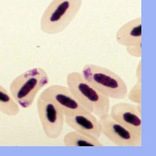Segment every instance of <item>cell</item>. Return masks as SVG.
<instances>
[{
    "instance_id": "cell-4",
    "label": "cell",
    "mask_w": 156,
    "mask_h": 156,
    "mask_svg": "<svg viewBox=\"0 0 156 156\" xmlns=\"http://www.w3.org/2000/svg\"><path fill=\"white\" fill-rule=\"evenodd\" d=\"M66 83L72 94L89 112L99 118L108 114L109 98L90 85L84 79L81 73H69L66 76Z\"/></svg>"
},
{
    "instance_id": "cell-9",
    "label": "cell",
    "mask_w": 156,
    "mask_h": 156,
    "mask_svg": "<svg viewBox=\"0 0 156 156\" xmlns=\"http://www.w3.org/2000/svg\"><path fill=\"white\" fill-rule=\"evenodd\" d=\"M64 116L67 126L75 131L94 139L98 140L101 136L99 120L93 113H70L64 114Z\"/></svg>"
},
{
    "instance_id": "cell-10",
    "label": "cell",
    "mask_w": 156,
    "mask_h": 156,
    "mask_svg": "<svg viewBox=\"0 0 156 156\" xmlns=\"http://www.w3.org/2000/svg\"><path fill=\"white\" fill-rule=\"evenodd\" d=\"M117 41L125 46L141 43V18L140 16L129 21L121 26L116 34Z\"/></svg>"
},
{
    "instance_id": "cell-2",
    "label": "cell",
    "mask_w": 156,
    "mask_h": 156,
    "mask_svg": "<svg viewBox=\"0 0 156 156\" xmlns=\"http://www.w3.org/2000/svg\"><path fill=\"white\" fill-rule=\"evenodd\" d=\"M83 0H52L41 20V30L48 34L63 31L78 14Z\"/></svg>"
},
{
    "instance_id": "cell-8",
    "label": "cell",
    "mask_w": 156,
    "mask_h": 156,
    "mask_svg": "<svg viewBox=\"0 0 156 156\" xmlns=\"http://www.w3.org/2000/svg\"><path fill=\"white\" fill-rule=\"evenodd\" d=\"M42 94L56 104L64 114L90 112L81 105L68 87L53 85L44 90Z\"/></svg>"
},
{
    "instance_id": "cell-15",
    "label": "cell",
    "mask_w": 156,
    "mask_h": 156,
    "mask_svg": "<svg viewBox=\"0 0 156 156\" xmlns=\"http://www.w3.org/2000/svg\"><path fill=\"white\" fill-rule=\"evenodd\" d=\"M136 76L138 82H141V61L138 64L136 71Z\"/></svg>"
},
{
    "instance_id": "cell-1",
    "label": "cell",
    "mask_w": 156,
    "mask_h": 156,
    "mask_svg": "<svg viewBox=\"0 0 156 156\" xmlns=\"http://www.w3.org/2000/svg\"><path fill=\"white\" fill-rule=\"evenodd\" d=\"M81 73L90 85L107 97L123 99L127 96L126 84L120 76L111 70L89 64L84 66Z\"/></svg>"
},
{
    "instance_id": "cell-5",
    "label": "cell",
    "mask_w": 156,
    "mask_h": 156,
    "mask_svg": "<svg viewBox=\"0 0 156 156\" xmlns=\"http://www.w3.org/2000/svg\"><path fill=\"white\" fill-rule=\"evenodd\" d=\"M37 108L46 136L52 140L59 137L62 132L65 122L62 110L42 93L37 100Z\"/></svg>"
},
{
    "instance_id": "cell-3",
    "label": "cell",
    "mask_w": 156,
    "mask_h": 156,
    "mask_svg": "<svg viewBox=\"0 0 156 156\" xmlns=\"http://www.w3.org/2000/svg\"><path fill=\"white\" fill-rule=\"evenodd\" d=\"M49 83L47 72L35 67L18 76L11 83L10 92L16 103L23 108L30 107L36 95Z\"/></svg>"
},
{
    "instance_id": "cell-11",
    "label": "cell",
    "mask_w": 156,
    "mask_h": 156,
    "mask_svg": "<svg viewBox=\"0 0 156 156\" xmlns=\"http://www.w3.org/2000/svg\"><path fill=\"white\" fill-rule=\"evenodd\" d=\"M66 147H103L99 140L94 139L77 131H70L66 134L63 139Z\"/></svg>"
},
{
    "instance_id": "cell-12",
    "label": "cell",
    "mask_w": 156,
    "mask_h": 156,
    "mask_svg": "<svg viewBox=\"0 0 156 156\" xmlns=\"http://www.w3.org/2000/svg\"><path fill=\"white\" fill-rule=\"evenodd\" d=\"M0 112L10 116H15L20 112V106L11 94L0 84Z\"/></svg>"
},
{
    "instance_id": "cell-13",
    "label": "cell",
    "mask_w": 156,
    "mask_h": 156,
    "mask_svg": "<svg viewBox=\"0 0 156 156\" xmlns=\"http://www.w3.org/2000/svg\"><path fill=\"white\" fill-rule=\"evenodd\" d=\"M128 98L131 102L141 104V82H138L127 93Z\"/></svg>"
},
{
    "instance_id": "cell-14",
    "label": "cell",
    "mask_w": 156,
    "mask_h": 156,
    "mask_svg": "<svg viewBox=\"0 0 156 156\" xmlns=\"http://www.w3.org/2000/svg\"><path fill=\"white\" fill-rule=\"evenodd\" d=\"M126 50L130 56L137 58L140 57L141 56V43L126 47Z\"/></svg>"
},
{
    "instance_id": "cell-6",
    "label": "cell",
    "mask_w": 156,
    "mask_h": 156,
    "mask_svg": "<svg viewBox=\"0 0 156 156\" xmlns=\"http://www.w3.org/2000/svg\"><path fill=\"white\" fill-rule=\"evenodd\" d=\"M101 132L119 147H141L142 136L138 135L122 126L107 114L99 118Z\"/></svg>"
},
{
    "instance_id": "cell-7",
    "label": "cell",
    "mask_w": 156,
    "mask_h": 156,
    "mask_svg": "<svg viewBox=\"0 0 156 156\" xmlns=\"http://www.w3.org/2000/svg\"><path fill=\"white\" fill-rule=\"evenodd\" d=\"M112 119L138 135L142 136L141 104L132 105L120 102L111 108Z\"/></svg>"
}]
</instances>
